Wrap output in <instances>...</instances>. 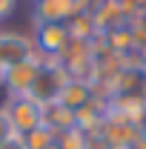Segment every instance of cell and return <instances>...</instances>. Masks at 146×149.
Returning a JSON list of instances; mask_svg holds the SVG:
<instances>
[{"instance_id": "cell-1", "label": "cell", "mask_w": 146, "mask_h": 149, "mask_svg": "<svg viewBox=\"0 0 146 149\" xmlns=\"http://www.w3.org/2000/svg\"><path fill=\"white\" fill-rule=\"evenodd\" d=\"M0 115L6 118V123H9L15 138H23L32 129L43 126V106L29 95H9V100L0 109Z\"/></svg>"}, {"instance_id": "cell-2", "label": "cell", "mask_w": 146, "mask_h": 149, "mask_svg": "<svg viewBox=\"0 0 146 149\" xmlns=\"http://www.w3.org/2000/svg\"><path fill=\"white\" fill-rule=\"evenodd\" d=\"M43 63H46V57L40 52H35L32 57H26L20 63H12L6 72L0 74V80H3V86L12 95H29L32 86H35V80H37V74H40V69H43Z\"/></svg>"}, {"instance_id": "cell-3", "label": "cell", "mask_w": 146, "mask_h": 149, "mask_svg": "<svg viewBox=\"0 0 146 149\" xmlns=\"http://www.w3.org/2000/svg\"><path fill=\"white\" fill-rule=\"evenodd\" d=\"M86 0H37L35 3V20L40 23H69L74 15H83Z\"/></svg>"}, {"instance_id": "cell-4", "label": "cell", "mask_w": 146, "mask_h": 149, "mask_svg": "<svg viewBox=\"0 0 146 149\" xmlns=\"http://www.w3.org/2000/svg\"><path fill=\"white\" fill-rule=\"evenodd\" d=\"M69 23H40L37 26V43L35 49L40 55L46 57V60H55L66 46H69Z\"/></svg>"}, {"instance_id": "cell-5", "label": "cell", "mask_w": 146, "mask_h": 149, "mask_svg": "<svg viewBox=\"0 0 146 149\" xmlns=\"http://www.w3.org/2000/svg\"><path fill=\"white\" fill-rule=\"evenodd\" d=\"M95 138H100L112 149H126L140 138V129L135 123H126V120H117V118H109L106 115L103 123H100V129L95 132Z\"/></svg>"}, {"instance_id": "cell-6", "label": "cell", "mask_w": 146, "mask_h": 149, "mask_svg": "<svg viewBox=\"0 0 146 149\" xmlns=\"http://www.w3.org/2000/svg\"><path fill=\"white\" fill-rule=\"evenodd\" d=\"M37 49H35V40L29 37H20V35H6L0 32V74L6 72L12 63H20L26 57H32Z\"/></svg>"}, {"instance_id": "cell-7", "label": "cell", "mask_w": 146, "mask_h": 149, "mask_svg": "<svg viewBox=\"0 0 146 149\" xmlns=\"http://www.w3.org/2000/svg\"><path fill=\"white\" fill-rule=\"evenodd\" d=\"M95 97H97V95H95V83H89V80H74V77H69V83L57 95V100H60L66 109H72V112H77L80 106H86Z\"/></svg>"}, {"instance_id": "cell-8", "label": "cell", "mask_w": 146, "mask_h": 149, "mask_svg": "<svg viewBox=\"0 0 146 149\" xmlns=\"http://www.w3.org/2000/svg\"><path fill=\"white\" fill-rule=\"evenodd\" d=\"M43 126L55 135H63V132L74 129V112L66 109L60 100H52V103H43Z\"/></svg>"}, {"instance_id": "cell-9", "label": "cell", "mask_w": 146, "mask_h": 149, "mask_svg": "<svg viewBox=\"0 0 146 149\" xmlns=\"http://www.w3.org/2000/svg\"><path fill=\"white\" fill-rule=\"evenodd\" d=\"M55 143H57V135L49 132L46 126H37V129H32L29 135L20 138V146L23 149H52Z\"/></svg>"}, {"instance_id": "cell-10", "label": "cell", "mask_w": 146, "mask_h": 149, "mask_svg": "<svg viewBox=\"0 0 146 149\" xmlns=\"http://www.w3.org/2000/svg\"><path fill=\"white\" fill-rule=\"evenodd\" d=\"M15 135H12V129H9V123H6V118L0 115V146L6 143V141H12Z\"/></svg>"}, {"instance_id": "cell-11", "label": "cell", "mask_w": 146, "mask_h": 149, "mask_svg": "<svg viewBox=\"0 0 146 149\" xmlns=\"http://www.w3.org/2000/svg\"><path fill=\"white\" fill-rule=\"evenodd\" d=\"M126 149H146V141H143V138H138V141H135L132 146H126Z\"/></svg>"}, {"instance_id": "cell-12", "label": "cell", "mask_w": 146, "mask_h": 149, "mask_svg": "<svg viewBox=\"0 0 146 149\" xmlns=\"http://www.w3.org/2000/svg\"><path fill=\"white\" fill-rule=\"evenodd\" d=\"M138 129H140V138H143V141H146V118H143V120H140V126H138Z\"/></svg>"}, {"instance_id": "cell-13", "label": "cell", "mask_w": 146, "mask_h": 149, "mask_svg": "<svg viewBox=\"0 0 146 149\" xmlns=\"http://www.w3.org/2000/svg\"><path fill=\"white\" fill-rule=\"evenodd\" d=\"M52 149H57V143H55V146H52Z\"/></svg>"}]
</instances>
